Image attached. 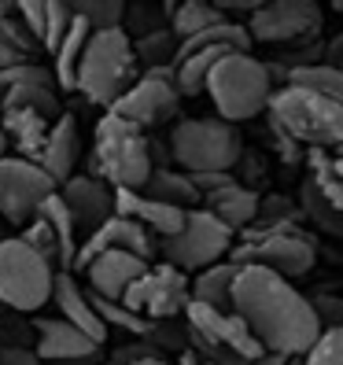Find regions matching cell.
Here are the masks:
<instances>
[{"instance_id": "39", "label": "cell", "mask_w": 343, "mask_h": 365, "mask_svg": "<svg viewBox=\"0 0 343 365\" xmlns=\"http://www.w3.org/2000/svg\"><path fill=\"white\" fill-rule=\"evenodd\" d=\"M321 63H325V67H336V71L343 74V34L332 37L329 45H325V56H321Z\"/></svg>"}, {"instance_id": "34", "label": "cell", "mask_w": 343, "mask_h": 365, "mask_svg": "<svg viewBox=\"0 0 343 365\" xmlns=\"http://www.w3.org/2000/svg\"><path fill=\"white\" fill-rule=\"evenodd\" d=\"M23 81H52V71L37 67V63H19V67L0 71V100H4L15 85H23Z\"/></svg>"}, {"instance_id": "40", "label": "cell", "mask_w": 343, "mask_h": 365, "mask_svg": "<svg viewBox=\"0 0 343 365\" xmlns=\"http://www.w3.org/2000/svg\"><path fill=\"white\" fill-rule=\"evenodd\" d=\"M178 365H210V361H207V358H200V354H192V351H185Z\"/></svg>"}, {"instance_id": "20", "label": "cell", "mask_w": 343, "mask_h": 365, "mask_svg": "<svg viewBox=\"0 0 343 365\" xmlns=\"http://www.w3.org/2000/svg\"><path fill=\"white\" fill-rule=\"evenodd\" d=\"M78 155H81V140H78V122L63 111L56 122H52V130L45 137V148H41V155L34 159L41 170L48 174V181L59 188V185H67L74 178V166H78Z\"/></svg>"}, {"instance_id": "27", "label": "cell", "mask_w": 343, "mask_h": 365, "mask_svg": "<svg viewBox=\"0 0 343 365\" xmlns=\"http://www.w3.org/2000/svg\"><path fill=\"white\" fill-rule=\"evenodd\" d=\"M229 19L218 11V4H210V0H185V4H174L170 8V34L181 41H192L196 34L210 30V26H222Z\"/></svg>"}, {"instance_id": "44", "label": "cell", "mask_w": 343, "mask_h": 365, "mask_svg": "<svg viewBox=\"0 0 343 365\" xmlns=\"http://www.w3.org/2000/svg\"><path fill=\"white\" fill-rule=\"evenodd\" d=\"M339 155H343V148H339Z\"/></svg>"}, {"instance_id": "42", "label": "cell", "mask_w": 343, "mask_h": 365, "mask_svg": "<svg viewBox=\"0 0 343 365\" xmlns=\"http://www.w3.org/2000/svg\"><path fill=\"white\" fill-rule=\"evenodd\" d=\"M332 170H336V178L343 181V155H336V159H332Z\"/></svg>"}, {"instance_id": "41", "label": "cell", "mask_w": 343, "mask_h": 365, "mask_svg": "<svg viewBox=\"0 0 343 365\" xmlns=\"http://www.w3.org/2000/svg\"><path fill=\"white\" fill-rule=\"evenodd\" d=\"M133 365H170L166 358H159V354H144V358H137Z\"/></svg>"}, {"instance_id": "2", "label": "cell", "mask_w": 343, "mask_h": 365, "mask_svg": "<svg viewBox=\"0 0 343 365\" xmlns=\"http://www.w3.org/2000/svg\"><path fill=\"white\" fill-rule=\"evenodd\" d=\"M93 174L96 181H103L115 192H140L144 181L152 178V140L144 130L130 125L118 115H100L96 130H93Z\"/></svg>"}, {"instance_id": "32", "label": "cell", "mask_w": 343, "mask_h": 365, "mask_svg": "<svg viewBox=\"0 0 343 365\" xmlns=\"http://www.w3.org/2000/svg\"><path fill=\"white\" fill-rule=\"evenodd\" d=\"M71 19H74V11L67 0H45V41H41V52H48V56L56 52L63 34L71 30Z\"/></svg>"}, {"instance_id": "3", "label": "cell", "mask_w": 343, "mask_h": 365, "mask_svg": "<svg viewBox=\"0 0 343 365\" xmlns=\"http://www.w3.org/2000/svg\"><path fill=\"white\" fill-rule=\"evenodd\" d=\"M270 122L292 144H303L307 152H329L343 148V103L321 96L303 85H281L270 96Z\"/></svg>"}, {"instance_id": "15", "label": "cell", "mask_w": 343, "mask_h": 365, "mask_svg": "<svg viewBox=\"0 0 343 365\" xmlns=\"http://www.w3.org/2000/svg\"><path fill=\"white\" fill-rule=\"evenodd\" d=\"M56 192L48 174L30 159H0V218L8 225H26L34 210Z\"/></svg>"}, {"instance_id": "8", "label": "cell", "mask_w": 343, "mask_h": 365, "mask_svg": "<svg viewBox=\"0 0 343 365\" xmlns=\"http://www.w3.org/2000/svg\"><path fill=\"white\" fill-rule=\"evenodd\" d=\"M185 336L210 365H255L266 354L237 314H222L200 303L185 307Z\"/></svg>"}, {"instance_id": "10", "label": "cell", "mask_w": 343, "mask_h": 365, "mask_svg": "<svg viewBox=\"0 0 343 365\" xmlns=\"http://www.w3.org/2000/svg\"><path fill=\"white\" fill-rule=\"evenodd\" d=\"M232 236L237 232L225 229L218 218H210L203 207H196L185 214V225L174 236L159 240V255L166 266H174L188 277V273H200L214 262H225L232 251Z\"/></svg>"}, {"instance_id": "43", "label": "cell", "mask_w": 343, "mask_h": 365, "mask_svg": "<svg viewBox=\"0 0 343 365\" xmlns=\"http://www.w3.org/2000/svg\"><path fill=\"white\" fill-rule=\"evenodd\" d=\"M96 361H100V354L96 358H85V361H63V365H96Z\"/></svg>"}, {"instance_id": "35", "label": "cell", "mask_w": 343, "mask_h": 365, "mask_svg": "<svg viewBox=\"0 0 343 365\" xmlns=\"http://www.w3.org/2000/svg\"><path fill=\"white\" fill-rule=\"evenodd\" d=\"M310 310H314V317H317L321 332L343 329V299H339V295H314V299H310Z\"/></svg>"}, {"instance_id": "12", "label": "cell", "mask_w": 343, "mask_h": 365, "mask_svg": "<svg viewBox=\"0 0 343 365\" xmlns=\"http://www.w3.org/2000/svg\"><path fill=\"white\" fill-rule=\"evenodd\" d=\"M126 310H133L137 317L152 321V325H166V321H174L185 314V307L192 303L188 295V277L174 266H148L137 281L126 288V295L118 299Z\"/></svg>"}, {"instance_id": "9", "label": "cell", "mask_w": 343, "mask_h": 365, "mask_svg": "<svg viewBox=\"0 0 343 365\" xmlns=\"http://www.w3.org/2000/svg\"><path fill=\"white\" fill-rule=\"evenodd\" d=\"M52 284L56 269L26 240L19 236L0 240V303L19 314H34L52 303Z\"/></svg>"}, {"instance_id": "33", "label": "cell", "mask_w": 343, "mask_h": 365, "mask_svg": "<svg viewBox=\"0 0 343 365\" xmlns=\"http://www.w3.org/2000/svg\"><path fill=\"white\" fill-rule=\"evenodd\" d=\"M303 365H343V329L321 332L317 343L303 354Z\"/></svg>"}, {"instance_id": "4", "label": "cell", "mask_w": 343, "mask_h": 365, "mask_svg": "<svg viewBox=\"0 0 343 365\" xmlns=\"http://www.w3.org/2000/svg\"><path fill=\"white\" fill-rule=\"evenodd\" d=\"M140 78V67L133 59V41L122 26L115 30H93L89 45L81 52L74 93H81L89 103L111 107L130 85Z\"/></svg>"}, {"instance_id": "5", "label": "cell", "mask_w": 343, "mask_h": 365, "mask_svg": "<svg viewBox=\"0 0 343 365\" xmlns=\"http://www.w3.org/2000/svg\"><path fill=\"white\" fill-rule=\"evenodd\" d=\"M203 93L218 107V118L232 125V122H247L266 111L270 96H273V81L266 74L262 59H255L251 52H232L214 63Z\"/></svg>"}, {"instance_id": "16", "label": "cell", "mask_w": 343, "mask_h": 365, "mask_svg": "<svg viewBox=\"0 0 343 365\" xmlns=\"http://www.w3.org/2000/svg\"><path fill=\"white\" fill-rule=\"evenodd\" d=\"M103 251H126V255H137L140 262H152L155 236H148L140 225H133V222H126V218H118V214H115V218H107L96 232L85 236V244L74 255V269H85Z\"/></svg>"}, {"instance_id": "25", "label": "cell", "mask_w": 343, "mask_h": 365, "mask_svg": "<svg viewBox=\"0 0 343 365\" xmlns=\"http://www.w3.org/2000/svg\"><path fill=\"white\" fill-rule=\"evenodd\" d=\"M140 196L155 200V203H166V207H178V210H196L200 207V192L192 188L188 174H181V170H174V166H155L152 178L144 181Z\"/></svg>"}, {"instance_id": "11", "label": "cell", "mask_w": 343, "mask_h": 365, "mask_svg": "<svg viewBox=\"0 0 343 365\" xmlns=\"http://www.w3.org/2000/svg\"><path fill=\"white\" fill-rule=\"evenodd\" d=\"M325 11L314 0H273V4H259L244 30L251 37V45H277V48H292V45H307L321 34Z\"/></svg>"}, {"instance_id": "36", "label": "cell", "mask_w": 343, "mask_h": 365, "mask_svg": "<svg viewBox=\"0 0 343 365\" xmlns=\"http://www.w3.org/2000/svg\"><path fill=\"white\" fill-rule=\"evenodd\" d=\"M188 181H192V188H196L200 200H203V196H210V192L232 185V181H237V174H188Z\"/></svg>"}, {"instance_id": "29", "label": "cell", "mask_w": 343, "mask_h": 365, "mask_svg": "<svg viewBox=\"0 0 343 365\" xmlns=\"http://www.w3.org/2000/svg\"><path fill=\"white\" fill-rule=\"evenodd\" d=\"M89 299H93V310H96V317L103 321V329H107V332L118 329V332H126V336H137V339H148V336L155 332L152 321L137 317L133 310H126L122 303H111V299H96V295H89Z\"/></svg>"}, {"instance_id": "21", "label": "cell", "mask_w": 343, "mask_h": 365, "mask_svg": "<svg viewBox=\"0 0 343 365\" xmlns=\"http://www.w3.org/2000/svg\"><path fill=\"white\" fill-rule=\"evenodd\" d=\"M115 214H118V218H126V222H133V225H140L148 236L166 240V236H174L185 225V214L188 210L155 203V200L140 196V192H115Z\"/></svg>"}, {"instance_id": "19", "label": "cell", "mask_w": 343, "mask_h": 365, "mask_svg": "<svg viewBox=\"0 0 343 365\" xmlns=\"http://www.w3.org/2000/svg\"><path fill=\"white\" fill-rule=\"evenodd\" d=\"M148 266H152V262H140L137 255H126V251H103V255H96V259L85 266L81 273H85V281H89V295L118 303V299L126 295V288H130Z\"/></svg>"}, {"instance_id": "6", "label": "cell", "mask_w": 343, "mask_h": 365, "mask_svg": "<svg viewBox=\"0 0 343 365\" xmlns=\"http://www.w3.org/2000/svg\"><path fill=\"white\" fill-rule=\"evenodd\" d=\"M232 266H259L277 277H303L317 262V247L314 240L299 229V225H247L240 232V244L229 251Z\"/></svg>"}, {"instance_id": "26", "label": "cell", "mask_w": 343, "mask_h": 365, "mask_svg": "<svg viewBox=\"0 0 343 365\" xmlns=\"http://www.w3.org/2000/svg\"><path fill=\"white\" fill-rule=\"evenodd\" d=\"M89 34H93V30L74 15V19H71V30L63 34V41L56 45V52H52V81H56L59 93H74L78 63H81L85 45H89Z\"/></svg>"}, {"instance_id": "13", "label": "cell", "mask_w": 343, "mask_h": 365, "mask_svg": "<svg viewBox=\"0 0 343 365\" xmlns=\"http://www.w3.org/2000/svg\"><path fill=\"white\" fill-rule=\"evenodd\" d=\"M178 107H181V96L174 89V67H163V71H140V78L107 111L148 133L152 125L174 118Z\"/></svg>"}, {"instance_id": "28", "label": "cell", "mask_w": 343, "mask_h": 365, "mask_svg": "<svg viewBox=\"0 0 343 365\" xmlns=\"http://www.w3.org/2000/svg\"><path fill=\"white\" fill-rule=\"evenodd\" d=\"M174 56H178V37L170 34V26L155 30V34H144L133 41V59L140 71H163V67H174Z\"/></svg>"}, {"instance_id": "1", "label": "cell", "mask_w": 343, "mask_h": 365, "mask_svg": "<svg viewBox=\"0 0 343 365\" xmlns=\"http://www.w3.org/2000/svg\"><path fill=\"white\" fill-rule=\"evenodd\" d=\"M232 314L247 325V332L259 339L266 354L288 358V361L303 358L321 336L310 299L299 288H292V281L259 266H244L237 273Z\"/></svg>"}, {"instance_id": "24", "label": "cell", "mask_w": 343, "mask_h": 365, "mask_svg": "<svg viewBox=\"0 0 343 365\" xmlns=\"http://www.w3.org/2000/svg\"><path fill=\"white\" fill-rule=\"evenodd\" d=\"M237 273H240V266H232L229 259L200 269L196 281H188L192 303L210 307V310H222V314H232V284H237Z\"/></svg>"}, {"instance_id": "22", "label": "cell", "mask_w": 343, "mask_h": 365, "mask_svg": "<svg viewBox=\"0 0 343 365\" xmlns=\"http://www.w3.org/2000/svg\"><path fill=\"white\" fill-rule=\"evenodd\" d=\"M52 303L59 310V317L67 321V325H74L78 332H85L93 343H107V329H103V321L96 317L93 310V299L89 292H81V284L74 281L71 273H56V284H52Z\"/></svg>"}, {"instance_id": "23", "label": "cell", "mask_w": 343, "mask_h": 365, "mask_svg": "<svg viewBox=\"0 0 343 365\" xmlns=\"http://www.w3.org/2000/svg\"><path fill=\"white\" fill-rule=\"evenodd\" d=\"M259 203H262L259 192L240 185V181H232V185H225V188H218V192H210V196L200 200V207L210 214V218H218L232 232H244L247 225H255V218H259Z\"/></svg>"}, {"instance_id": "14", "label": "cell", "mask_w": 343, "mask_h": 365, "mask_svg": "<svg viewBox=\"0 0 343 365\" xmlns=\"http://www.w3.org/2000/svg\"><path fill=\"white\" fill-rule=\"evenodd\" d=\"M74 218L59 192L41 203L34 210V218L26 222V229L19 232V240H26L41 259H45L56 273H71L74 269V255H78V236H74Z\"/></svg>"}, {"instance_id": "38", "label": "cell", "mask_w": 343, "mask_h": 365, "mask_svg": "<svg viewBox=\"0 0 343 365\" xmlns=\"http://www.w3.org/2000/svg\"><path fill=\"white\" fill-rule=\"evenodd\" d=\"M19 63H34V59H26L23 52H19L11 41L4 37V30H0V71H8V67H19Z\"/></svg>"}, {"instance_id": "7", "label": "cell", "mask_w": 343, "mask_h": 365, "mask_svg": "<svg viewBox=\"0 0 343 365\" xmlns=\"http://www.w3.org/2000/svg\"><path fill=\"white\" fill-rule=\"evenodd\" d=\"M170 155L181 174H232L244 159V140L222 118H185L170 133Z\"/></svg>"}, {"instance_id": "37", "label": "cell", "mask_w": 343, "mask_h": 365, "mask_svg": "<svg viewBox=\"0 0 343 365\" xmlns=\"http://www.w3.org/2000/svg\"><path fill=\"white\" fill-rule=\"evenodd\" d=\"M0 365H45L26 347H0Z\"/></svg>"}, {"instance_id": "17", "label": "cell", "mask_w": 343, "mask_h": 365, "mask_svg": "<svg viewBox=\"0 0 343 365\" xmlns=\"http://www.w3.org/2000/svg\"><path fill=\"white\" fill-rule=\"evenodd\" d=\"M34 354L45 365H63V361H85L100 354V343H93L85 332H78L74 325H67L63 317H37L34 321Z\"/></svg>"}, {"instance_id": "31", "label": "cell", "mask_w": 343, "mask_h": 365, "mask_svg": "<svg viewBox=\"0 0 343 365\" xmlns=\"http://www.w3.org/2000/svg\"><path fill=\"white\" fill-rule=\"evenodd\" d=\"M303 218H310L321 232H329V236H343V214L339 210H332V203L321 196V192L314 188V181L307 178L303 181Z\"/></svg>"}, {"instance_id": "30", "label": "cell", "mask_w": 343, "mask_h": 365, "mask_svg": "<svg viewBox=\"0 0 343 365\" xmlns=\"http://www.w3.org/2000/svg\"><path fill=\"white\" fill-rule=\"evenodd\" d=\"M71 11L89 30H115V26L126 23V4L122 0H71Z\"/></svg>"}, {"instance_id": "18", "label": "cell", "mask_w": 343, "mask_h": 365, "mask_svg": "<svg viewBox=\"0 0 343 365\" xmlns=\"http://www.w3.org/2000/svg\"><path fill=\"white\" fill-rule=\"evenodd\" d=\"M63 203H67L71 218H74V229H89L96 232L107 218H115V188H107L103 181L89 178V174H74L67 185L56 188Z\"/></svg>"}]
</instances>
